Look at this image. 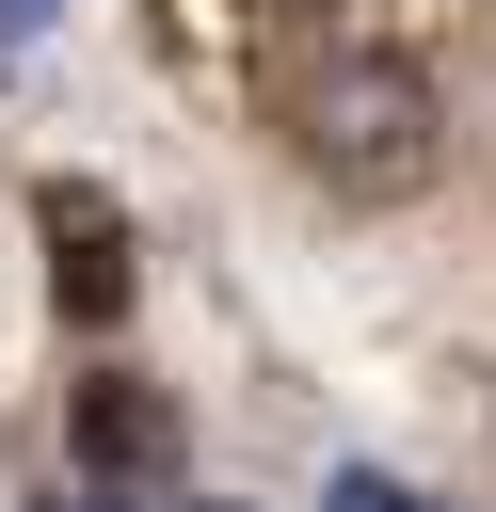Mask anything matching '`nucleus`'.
Segmentation results:
<instances>
[{
    "label": "nucleus",
    "mask_w": 496,
    "mask_h": 512,
    "mask_svg": "<svg viewBox=\"0 0 496 512\" xmlns=\"http://www.w3.org/2000/svg\"><path fill=\"white\" fill-rule=\"evenodd\" d=\"M288 128H304L320 192L384 208V192H416V176H432V64H416V48H384V32H320V48H304V80H288Z\"/></svg>",
    "instance_id": "1"
},
{
    "label": "nucleus",
    "mask_w": 496,
    "mask_h": 512,
    "mask_svg": "<svg viewBox=\"0 0 496 512\" xmlns=\"http://www.w3.org/2000/svg\"><path fill=\"white\" fill-rule=\"evenodd\" d=\"M48 224H64V320H112V304H128V240H112V208H96V192H48Z\"/></svg>",
    "instance_id": "3"
},
{
    "label": "nucleus",
    "mask_w": 496,
    "mask_h": 512,
    "mask_svg": "<svg viewBox=\"0 0 496 512\" xmlns=\"http://www.w3.org/2000/svg\"><path fill=\"white\" fill-rule=\"evenodd\" d=\"M80 464H96V480H160V464H176V400L128 384V368H96V384H80Z\"/></svg>",
    "instance_id": "2"
},
{
    "label": "nucleus",
    "mask_w": 496,
    "mask_h": 512,
    "mask_svg": "<svg viewBox=\"0 0 496 512\" xmlns=\"http://www.w3.org/2000/svg\"><path fill=\"white\" fill-rule=\"evenodd\" d=\"M336 512H448V496H400V480H336Z\"/></svg>",
    "instance_id": "4"
},
{
    "label": "nucleus",
    "mask_w": 496,
    "mask_h": 512,
    "mask_svg": "<svg viewBox=\"0 0 496 512\" xmlns=\"http://www.w3.org/2000/svg\"><path fill=\"white\" fill-rule=\"evenodd\" d=\"M48 512H96V496H48Z\"/></svg>",
    "instance_id": "6"
},
{
    "label": "nucleus",
    "mask_w": 496,
    "mask_h": 512,
    "mask_svg": "<svg viewBox=\"0 0 496 512\" xmlns=\"http://www.w3.org/2000/svg\"><path fill=\"white\" fill-rule=\"evenodd\" d=\"M48 16H64V0H0V48H16V32H48Z\"/></svg>",
    "instance_id": "5"
},
{
    "label": "nucleus",
    "mask_w": 496,
    "mask_h": 512,
    "mask_svg": "<svg viewBox=\"0 0 496 512\" xmlns=\"http://www.w3.org/2000/svg\"><path fill=\"white\" fill-rule=\"evenodd\" d=\"M208 512H224V496H208Z\"/></svg>",
    "instance_id": "7"
}]
</instances>
